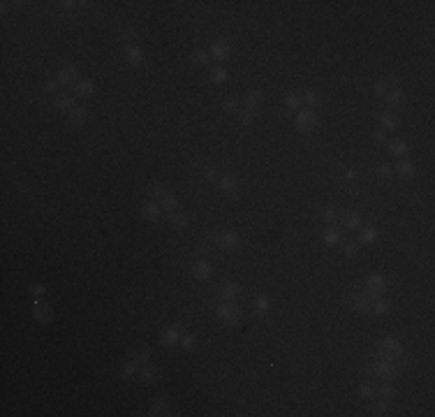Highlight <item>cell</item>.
<instances>
[{
	"label": "cell",
	"mask_w": 435,
	"mask_h": 417,
	"mask_svg": "<svg viewBox=\"0 0 435 417\" xmlns=\"http://www.w3.org/2000/svg\"><path fill=\"white\" fill-rule=\"evenodd\" d=\"M370 371H373V376L380 378V380H391V378L398 376V371H401V364L396 362V359L377 357V359H373V364H370Z\"/></svg>",
	"instance_id": "cell-1"
},
{
	"label": "cell",
	"mask_w": 435,
	"mask_h": 417,
	"mask_svg": "<svg viewBox=\"0 0 435 417\" xmlns=\"http://www.w3.org/2000/svg\"><path fill=\"white\" fill-rule=\"evenodd\" d=\"M215 315H218V320L225 324H239L243 320V313L241 309L236 306L234 302H222L218 304V309H215Z\"/></svg>",
	"instance_id": "cell-2"
},
{
	"label": "cell",
	"mask_w": 435,
	"mask_h": 417,
	"mask_svg": "<svg viewBox=\"0 0 435 417\" xmlns=\"http://www.w3.org/2000/svg\"><path fill=\"white\" fill-rule=\"evenodd\" d=\"M387 288H389V283H387V278L382 276V274H370V276L366 278V292H363V295L368 297L370 302H375V299L384 297Z\"/></svg>",
	"instance_id": "cell-3"
},
{
	"label": "cell",
	"mask_w": 435,
	"mask_h": 417,
	"mask_svg": "<svg viewBox=\"0 0 435 417\" xmlns=\"http://www.w3.org/2000/svg\"><path fill=\"white\" fill-rule=\"evenodd\" d=\"M294 128L296 132H303V135H308V132H313L315 128H317V114H315V109H299V114L294 116Z\"/></svg>",
	"instance_id": "cell-4"
},
{
	"label": "cell",
	"mask_w": 435,
	"mask_h": 417,
	"mask_svg": "<svg viewBox=\"0 0 435 417\" xmlns=\"http://www.w3.org/2000/svg\"><path fill=\"white\" fill-rule=\"evenodd\" d=\"M380 357H387V359H401L403 352H405V348H403V343L398 341V338L394 336H387V338H382V343H380Z\"/></svg>",
	"instance_id": "cell-5"
},
{
	"label": "cell",
	"mask_w": 435,
	"mask_h": 417,
	"mask_svg": "<svg viewBox=\"0 0 435 417\" xmlns=\"http://www.w3.org/2000/svg\"><path fill=\"white\" fill-rule=\"evenodd\" d=\"M232 51H234V47H232V42H229L227 37H218V40H213V44H211V49H208V54H211L213 61H227L229 56H232Z\"/></svg>",
	"instance_id": "cell-6"
},
{
	"label": "cell",
	"mask_w": 435,
	"mask_h": 417,
	"mask_svg": "<svg viewBox=\"0 0 435 417\" xmlns=\"http://www.w3.org/2000/svg\"><path fill=\"white\" fill-rule=\"evenodd\" d=\"M181 327L178 324H169V327H165V329H160V343L165 345V348H174V345L181 343Z\"/></svg>",
	"instance_id": "cell-7"
},
{
	"label": "cell",
	"mask_w": 435,
	"mask_h": 417,
	"mask_svg": "<svg viewBox=\"0 0 435 417\" xmlns=\"http://www.w3.org/2000/svg\"><path fill=\"white\" fill-rule=\"evenodd\" d=\"M123 58H125L127 65H132V68H139V65H144V49L139 47V44H125L123 47Z\"/></svg>",
	"instance_id": "cell-8"
},
{
	"label": "cell",
	"mask_w": 435,
	"mask_h": 417,
	"mask_svg": "<svg viewBox=\"0 0 435 417\" xmlns=\"http://www.w3.org/2000/svg\"><path fill=\"white\" fill-rule=\"evenodd\" d=\"M215 246L220 250H236L241 246V236L236 234V232H220V234L215 236Z\"/></svg>",
	"instance_id": "cell-9"
},
{
	"label": "cell",
	"mask_w": 435,
	"mask_h": 417,
	"mask_svg": "<svg viewBox=\"0 0 435 417\" xmlns=\"http://www.w3.org/2000/svg\"><path fill=\"white\" fill-rule=\"evenodd\" d=\"M33 317L37 320V322L47 324V322H51V317H54V309L37 297V299H33Z\"/></svg>",
	"instance_id": "cell-10"
},
{
	"label": "cell",
	"mask_w": 435,
	"mask_h": 417,
	"mask_svg": "<svg viewBox=\"0 0 435 417\" xmlns=\"http://www.w3.org/2000/svg\"><path fill=\"white\" fill-rule=\"evenodd\" d=\"M56 79H58V84H63V86H74V84L79 81V70L74 68V65H61L58 72H56Z\"/></svg>",
	"instance_id": "cell-11"
},
{
	"label": "cell",
	"mask_w": 435,
	"mask_h": 417,
	"mask_svg": "<svg viewBox=\"0 0 435 417\" xmlns=\"http://www.w3.org/2000/svg\"><path fill=\"white\" fill-rule=\"evenodd\" d=\"M141 218L148 222H158L162 218V208L158 202H144L141 204Z\"/></svg>",
	"instance_id": "cell-12"
},
{
	"label": "cell",
	"mask_w": 435,
	"mask_h": 417,
	"mask_svg": "<svg viewBox=\"0 0 435 417\" xmlns=\"http://www.w3.org/2000/svg\"><path fill=\"white\" fill-rule=\"evenodd\" d=\"M384 100H387V104L391 109H403L405 107V93H403V88H389L387 95H384Z\"/></svg>",
	"instance_id": "cell-13"
},
{
	"label": "cell",
	"mask_w": 435,
	"mask_h": 417,
	"mask_svg": "<svg viewBox=\"0 0 435 417\" xmlns=\"http://www.w3.org/2000/svg\"><path fill=\"white\" fill-rule=\"evenodd\" d=\"M88 109L86 107H74L72 111H70V118H67V123H70V125H72V128H84V125H86L88 123Z\"/></svg>",
	"instance_id": "cell-14"
},
{
	"label": "cell",
	"mask_w": 435,
	"mask_h": 417,
	"mask_svg": "<svg viewBox=\"0 0 435 417\" xmlns=\"http://www.w3.org/2000/svg\"><path fill=\"white\" fill-rule=\"evenodd\" d=\"M192 276H194V281H199V283H204V281H208L211 278V264L206 262V260H194L192 262Z\"/></svg>",
	"instance_id": "cell-15"
},
{
	"label": "cell",
	"mask_w": 435,
	"mask_h": 417,
	"mask_svg": "<svg viewBox=\"0 0 435 417\" xmlns=\"http://www.w3.org/2000/svg\"><path fill=\"white\" fill-rule=\"evenodd\" d=\"M349 306L356 311V313H370V299L363 292H356V295L349 297Z\"/></svg>",
	"instance_id": "cell-16"
},
{
	"label": "cell",
	"mask_w": 435,
	"mask_h": 417,
	"mask_svg": "<svg viewBox=\"0 0 435 417\" xmlns=\"http://www.w3.org/2000/svg\"><path fill=\"white\" fill-rule=\"evenodd\" d=\"M380 128L384 130V132L398 130L401 128V118H398L394 111H384V114H380Z\"/></svg>",
	"instance_id": "cell-17"
},
{
	"label": "cell",
	"mask_w": 435,
	"mask_h": 417,
	"mask_svg": "<svg viewBox=\"0 0 435 417\" xmlns=\"http://www.w3.org/2000/svg\"><path fill=\"white\" fill-rule=\"evenodd\" d=\"M239 295H241V285H239V283H234V281H227L220 288V299H222V302H234Z\"/></svg>",
	"instance_id": "cell-18"
},
{
	"label": "cell",
	"mask_w": 435,
	"mask_h": 417,
	"mask_svg": "<svg viewBox=\"0 0 435 417\" xmlns=\"http://www.w3.org/2000/svg\"><path fill=\"white\" fill-rule=\"evenodd\" d=\"M72 88H74V95H77V98H90V95L95 93L93 79H79Z\"/></svg>",
	"instance_id": "cell-19"
},
{
	"label": "cell",
	"mask_w": 435,
	"mask_h": 417,
	"mask_svg": "<svg viewBox=\"0 0 435 417\" xmlns=\"http://www.w3.org/2000/svg\"><path fill=\"white\" fill-rule=\"evenodd\" d=\"M341 225L343 227H348V229H359L363 225V220H361V215L356 213V211H345V213L341 215Z\"/></svg>",
	"instance_id": "cell-20"
},
{
	"label": "cell",
	"mask_w": 435,
	"mask_h": 417,
	"mask_svg": "<svg viewBox=\"0 0 435 417\" xmlns=\"http://www.w3.org/2000/svg\"><path fill=\"white\" fill-rule=\"evenodd\" d=\"M322 241H324V246H329V248H336V246L343 243V234L336 227H327L324 234H322Z\"/></svg>",
	"instance_id": "cell-21"
},
{
	"label": "cell",
	"mask_w": 435,
	"mask_h": 417,
	"mask_svg": "<svg viewBox=\"0 0 435 417\" xmlns=\"http://www.w3.org/2000/svg\"><path fill=\"white\" fill-rule=\"evenodd\" d=\"M389 146V153L391 155H396V158H405V153L410 151V146H408V141L405 139H401V137H396V139H391L387 144Z\"/></svg>",
	"instance_id": "cell-22"
},
{
	"label": "cell",
	"mask_w": 435,
	"mask_h": 417,
	"mask_svg": "<svg viewBox=\"0 0 435 417\" xmlns=\"http://www.w3.org/2000/svg\"><path fill=\"white\" fill-rule=\"evenodd\" d=\"M218 188L225 193V195H236L239 193V183H236L234 176H220V181H218Z\"/></svg>",
	"instance_id": "cell-23"
},
{
	"label": "cell",
	"mask_w": 435,
	"mask_h": 417,
	"mask_svg": "<svg viewBox=\"0 0 435 417\" xmlns=\"http://www.w3.org/2000/svg\"><path fill=\"white\" fill-rule=\"evenodd\" d=\"M169 222H172L176 229H187L190 227V213H185V211H174V213H169Z\"/></svg>",
	"instance_id": "cell-24"
},
{
	"label": "cell",
	"mask_w": 435,
	"mask_h": 417,
	"mask_svg": "<svg viewBox=\"0 0 435 417\" xmlns=\"http://www.w3.org/2000/svg\"><path fill=\"white\" fill-rule=\"evenodd\" d=\"M54 104H56V109H61V111H72V109H74V95L58 93L54 98Z\"/></svg>",
	"instance_id": "cell-25"
},
{
	"label": "cell",
	"mask_w": 435,
	"mask_h": 417,
	"mask_svg": "<svg viewBox=\"0 0 435 417\" xmlns=\"http://www.w3.org/2000/svg\"><path fill=\"white\" fill-rule=\"evenodd\" d=\"M394 172H398L401 176H405V179H410V176L415 174V162L408 160V158H398V162L394 165Z\"/></svg>",
	"instance_id": "cell-26"
},
{
	"label": "cell",
	"mask_w": 435,
	"mask_h": 417,
	"mask_svg": "<svg viewBox=\"0 0 435 417\" xmlns=\"http://www.w3.org/2000/svg\"><path fill=\"white\" fill-rule=\"evenodd\" d=\"M148 415H172L169 413V406H167V399L165 397H155L151 401V413Z\"/></svg>",
	"instance_id": "cell-27"
},
{
	"label": "cell",
	"mask_w": 435,
	"mask_h": 417,
	"mask_svg": "<svg viewBox=\"0 0 435 417\" xmlns=\"http://www.w3.org/2000/svg\"><path fill=\"white\" fill-rule=\"evenodd\" d=\"M253 309L255 313H260V315H266L268 311H271V299H268L266 295H257L253 299Z\"/></svg>",
	"instance_id": "cell-28"
},
{
	"label": "cell",
	"mask_w": 435,
	"mask_h": 417,
	"mask_svg": "<svg viewBox=\"0 0 435 417\" xmlns=\"http://www.w3.org/2000/svg\"><path fill=\"white\" fill-rule=\"evenodd\" d=\"M377 236H380V234H377V229H375V227H363V225H361L356 243H366V246H370V243L377 241Z\"/></svg>",
	"instance_id": "cell-29"
},
{
	"label": "cell",
	"mask_w": 435,
	"mask_h": 417,
	"mask_svg": "<svg viewBox=\"0 0 435 417\" xmlns=\"http://www.w3.org/2000/svg\"><path fill=\"white\" fill-rule=\"evenodd\" d=\"M301 100L306 102V104H308V109H315V107H320L322 104V93L320 91H303L301 93Z\"/></svg>",
	"instance_id": "cell-30"
},
{
	"label": "cell",
	"mask_w": 435,
	"mask_h": 417,
	"mask_svg": "<svg viewBox=\"0 0 435 417\" xmlns=\"http://www.w3.org/2000/svg\"><path fill=\"white\" fill-rule=\"evenodd\" d=\"M160 208L162 211H169V213H174V211H178V197L174 195V193H167V195L162 197L160 202Z\"/></svg>",
	"instance_id": "cell-31"
},
{
	"label": "cell",
	"mask_w": 435,
	"mask_h": 417,
	"mask_svg": "<svg viewBox=\"0 0 435 417\" xmlns=\"http://www.w3.org/2000/svg\"><path fill=\"white\" fill-rule=\"evenodd\" d=\"M389 311H391V304H389L384 297H380V299L370 302V313H373V315H387Z\"/></svg>",
	"instance_id": "cell-32"
},
{
	"label": "cell",
	"mask_w": 435,
	"mask_h": 417,
	"mask_svg": "<svg viewBox=\"0 0 435 417\" xmlns=\"http://www.w3.org/2000/svg\"><path fill=\"white\" fill-rule=\"evenodd\" d=\"M139 380H141V383H146V385H153L155 380H158V369H155V366H146V364H144V366L139 369Z\"/></svg>",
	"instance_id": "cell-33"
},
{
	"label": "cell",
	"mask_w": 435,
	"mask_h": 417,
	"mask_svg": "<svg viewBox=\"0 0 435 417\" xmlns=\"http://www.w3.org/2000/svg\"><path fill=\"white\" fill-rule=\"evenodd\" d=\"M261 102H264V93H261V91H250V93L246 95V102H243V107L257 109Z\"/></svg>",
	"instance_id": "cell-34"
},
{
	"label": "cell",
	"mask_w": 435,
	"mask_h": 417,
	"mask_svg": "<svg viewBox=\"0 0 435 417\" xmlns=\"http://www.w3.org/2000/svg\"><path fill=\"white\" fill-rule=\"evenodd\" d=\"M208 79H211V84H225L227 81V70L222 65H213L211 72H208Z\"/></svg>",
	"instance_id": "cell-35"
},
{
	"label": "cell",
	"mask_w": 435,
	"mask_h": 417,
	"mask_svg": "<svg viewBox=\"0 0 435 417\" xmlns=\"http://www.w3.org/2000/svg\"><path fill=\"white\" fill-rule=\"evenodd\" d=\"M134 376H139V366H137V362H125L121 366V378L123 380H130V378H134Z\"/></svg>",
	"instance_id": "cell-36"
},
{
	"label": "cell",
	"mask_w": 435,
	"mask_h": 417,
	"mask_svg": "<svg viewBox=\"0 0 435 417\" xmlns=\"http://www.w3.org/2000/svg\"><path fill=\"white\" fill-rule=\"evenodd\" d=\"M239 121L243 123V125H253L255 118H257V109H248V107H241V111H239Z\"/></svg>",
	"instance_id": "cell-37"
},
{
	"label": "cell",
	"mask_w": 435,
	"mask_h": 417,
	"mask_svg": "<svg viewBox=\"0 0 435 417\" xmlns=\"http://www.w3.org/2000/svg\"><path fill=\"white\" fill-rule=\"evenodd\" d=\"M359 397L366 399V401H370V399L377 397V387H375L373 383H361L359 385Z\"/></svg>",
	"instance_id": "cell-38"
},
{
	"label": "cell",
	"mask_w": 435,
	"mask_h": 417,
	"mask_svg": "<svg viewBox=\"0 0 435 417\" xmlns=\"http://www.w3.org/2000/svg\"><path fill=\"white\" fill-rule=\"evenodd\" d=\"M377 394H380V399L391 401V399H394V394H396V390H394V385L389 383V380H382V385L377 387Z\"/></svg>",
	"instance_id": "cell-39"
},
{
	"label": "cell",
	"mask_w": 435,
	"mask_h": 417,
	"mask_svg": "<svg viewBox=\"0 0 435 417\" xmlns=\"http://www.w3.org/2000/svg\"><path fill=\"white\" fill-rule=\"evenodd\" d=\"M389 411H391V406H389L387 399H380V401H375L373 411H370V415L380 417V415H389Z\"/></svg>",
	"instance_id": "cell-40"
},
{
	"label": "cell",
	"mask_w": 435,
	"mask_h": 417,
	"mask_svg": "<svg viewBox=\"0 0 435 417\" xmlns=\"http://www.w3.org/2000/svg\"><path fill=\"white\" fill-rule=\"evenodd\" d=\"M165 195H167V188H165V186H160V183H153V186L148 188V197H151L153 202H160Z\"/></svg>",
	"instance_id": "cell-41"
},
{
	"label": "cell",
	"mask_w": 435,
	"mask_h": 417,
	"mask_svg": "<svg viewBox=\"0 0 435 417\" xmlns=\"http://www.w3.org/2000/svg\"><path fill=\"white\" fill-rule=\"evenodd\" d=\"M201 176H204L206 181H211V183L220 181V172H218V167H213V165H206V167L201 169Z\"/></svg>",
	"instance_id": "cell-42"
},
{
	"label": "cell",
	"mask_w": 435,
	"mask_h": 417,
	"mask_svg": "<svg viewBox=\"0 0 435 417\" xmlns=\"http://www.w3.org/2000/svg\"><path fill=\"white\" fill-rule=\"evenodd\" d=\"M303 100H301V93H289L287 98H285V107L287 109H301Z\"/></svg>",
	"instance_id": "cell-43"
},
{
	"label": "cell",
	"mask_w": 435,
	"mask_h": 417,
	"mask_svg": "<svg viewBox=\"0 0 435 417\" xmlns=\"http://www.w3.org/2000/svg\"><path fill=\"white\" fill-rule=\"evenodd\" d=\"M208 58H211V54H208L206 49H194V54H192V63H194V65H206Z\"/></svg>",
	"instance_id": "cell-44"
},
{
	"label": "cell",
	"mask_w": 435,
	"mask_h": 417,
	"mask_svg": "<svg viewBox=\"0 0 435 417\" xmlns=\"http://www.w3.org/2000/svg\"><path fill=\"white\" fill-rule=\"evenodd\" d=\"M132 359L137 364H148V359H151V350L148 348H139L132 352Z\"/></svg>",
	"instance_id": "cell-45"
},
{
	"label": "cell",
	"mask_w": 435,
	"mask_h": 417,
	"mask_svg": "<svg viewBox=\"0 0 435 417\" xmlns=\"http://www.w3.org/2000/svg\"><path fill=\"white\" fill-rule=\"evenodd\" d=\"M222 107H225V111H229V114H239V111H241V102L236 100V98H227Z\"/></svg>",
	"instance_id": "cell-46"
},
{
	"label": "cell",
	"mask_w": 435,
	"mask_h": 417,
	"mask_svg": "<svg viewBox=\"0 0 435 417\" xmlns=\"http://www.w3.org/2000/svg\"><path fill=\"white\" fill-rule=\"evenodd\" d=\"M181 345L183 350H194V345H197V338H194V334H181Z\"/></svg>",
	"instance_id": "cell-47"
},
{
	"label": "cell",
	"mask_w": 435,
	"mask_h": 417,
	"mask_svg": "<svg viewBox=\"0 0 435 417\" xmlns=\"http://www.w3.org/2000/svg\"><path fill=\"white\" fill-rule=\"evenodd\" d=\"M387 91H389V86H387V81H384V79H377V81L373 84L375 98H384V95H387Z\"/></svg>",
	"instance_id": "cell-48"
},
{
	"label": "cell",
	"mask_w": 435,
	"mask_h": 417,
	"mask_svg": "<svg viewBox=\"0 0 435 417\" xmlns=\"http://www.w3.org/2000/svg\"><path fill=\"white\" fill-rule=\"evenodd\" d=\"M375 172H377V176H380V179H391V176H394V167H391V165H387V162H384V165H377V169H375Z\"/></svg>",
	"instance_id": "cell-49"
},
{
	"label": "cell",
	"mask_w": 435,
	"mask_h": 417,
	"mask_svg": "<svg viewBox=\"0 0 435 417\" xmlns=\"http://www.w3.org/2000/svg\"><path fill=\"white\" fill-rule=\"evenodd\" d=\"M336 218H338V211H336V207H327L324 211H322V220L329 222V225H331Z\"/></svg>",
	"instance_id": "cell-50"
},
{
	"label": "cell",
	"mask_w": 435,
	"mask_h": 417,
	"mask_svg": "<svg viewBox=\"0 0 435 417\" xmlns=\"http://www.w3.org/2000/svg\"><path fill=\"white\" fill-rule=\"evenodd\" d=\"M356 255H359V243L348 241L345 243V257H356Z\"/></svg>",
	"instance_id": "cell-51"
},
{
	"label": "cell",
	"mask_w": 435,
	"mask_h": 417,
	"mask_svg": "<svg viewBox=\"0 0 435 417\" xmlns=\"http://www.w3.org/2000/svg\"><path fill=\"white\" fill-rule=\"evenodd\" d=\"M42 91H44V93H56V91H58V79H47L42 84Z\"/></svg>",
	"instance_id": "cell-52"
},
{
	"label": "cell",
	"mask_w": 435,
	"mask_h": 417,
	"mask_svg": "<svg viewBox=\"0 0 435 417\" xmlns=\"http://www.w3.org/2000/svg\"><path fill=\"white\" fill-rule=\"evenodd\" d=\"M121 37H123V42H130V44H132V40L134 37H137V33H134V28H123V33H121Z\"/></svg>",
	"instance_id": "cell-53"
},
{
	"label": "cell",
	"mask_w": 435,
	"mask_h": 417,
	"mask_svg": "<svg viewBox=\"0 0 435 417\" xmlns=\"http://www.w3.org/2000/svg\"><path fill=\"white\" fill-rule=\"evenodd\" d=\"M44 292H47V288H44L42 283H33V285H30V295L33 297H42Z\"/></svg>",
	"instance_id": "cell-54"
},
{
	"label": "cell",
	"mask_w": 435,
	"mask_h": 417,
	"mask_svg": "<svg viewBox=\"0 0 435 417\" xmlns=\"http://www.w3.org/2000/svg\"><path fill=\"white\" fill-rule=\"evenodd\" d=\"M387 86H391V88H398V84H401V77H398V74L396 72H391V74H387Z\"/></svg>",
	"instance_id": "cell-55"
},
{
	"label": "cell",
	"mask_w": 435,
	"mask_h": 417,
	"mask_svg": "<svg viewBox=\"0 0 435 417\" xmlns=\"http://www.w3.org/2000/svg\"><path fill=\"white\" fill-rule=\"evenodd\" d=\"M373 139H375V144H384V141H387V132H384V130H375L373 132Z\"/></svg>",
	"instance_id": "cell-56"
},
{
	"label": "cell",
	"mask_w": 435,
	"mask_h": 417,
	"mask_svg": "<svg viewBox=\"0 0 435 417\" xmlns=\"http://www.w3.org/2000/svg\"><path fill=\"white\" fill-rule=\"evenodd\" d=\"M343 174H345V179H348V181H354L356 176H359V172H356L354 167H348L345 172H343Z\"/></svg>",
	"instance_id": "cell-57"
},
{
	"label": "cell",
	"mask_w": 435,
	"mask_h": 417,
	"mask_svg": "<svg viewBox=\"0 0 435 417\" xmlns=\"http://www.w3.org/2000/svg\"><path fill=\"white\" fill-rule=\"evenodd\" d=\"M58 5H61L63 9H72V7L77 5V2H74V0H63V2H58Z\"/></svg>",
	"instance_id": "cell-58"
}]
</instances>
